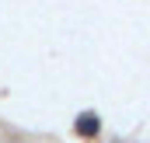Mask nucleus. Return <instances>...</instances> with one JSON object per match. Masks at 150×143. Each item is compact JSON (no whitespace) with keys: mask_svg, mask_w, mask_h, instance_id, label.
Listing matches in <instances>:
<instances>
[{"mask_svg":"<svg viewBox=\"0 0 150 143\" xmlns=\"http://www.w3.org/2000/svg\"><path fill=\"white\" fill-rule=\"evenodd\" d=\"M80 129H91L87 136H94V133H98V119H94V115H84V119H80Z\"/></svg>","mask_w":150,"mask_h":143,"instance_id":"nucleus-1","label":"nucleus"}]
</instances>
